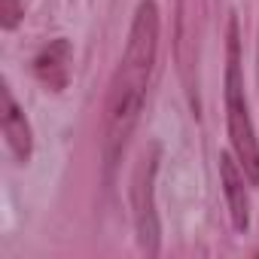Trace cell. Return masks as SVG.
<instances>
[{
  "mask_svg": "<svg viewBox=\"0 0 259 259\" xmlns=\"http://www.w3.org/2000/svg\"><path fill=\"white\" fill-rule=\"evenodd\" d=\"M159 7L156 0H141L132 28H128L125 52L113 70L110 89H107V104H104V132H101V156H104V174L110 177L119 156L128 147L135 125L144 113L147 101V85L156 67V52H159Z\"/></svg>",
  "mask_w": 259,
  "mask_h": 259,
  "instance_id": "obj_1",
  "label": "cell"
},
{
  "mask_svg": "<svg viewBox=\"0 0 259 259\" xmlns=\"http://www.w3.org/2000/svg\"><path fill=\"white\" fill-rule=\"evenodd\" d=\"M226 128H229V141L232 150L247 174V180L256 186L259 183V141H256V128L247 110V95H244V70H241V25L238 16H229L226 28Z\"/></svg>",
  "mask_w": 259,
  "mask_h": 259,
  "instance_id": "obj_2",
  "label": "cell"
},
{
  "mask_svg": "<svg viewBox=\"0 0 259 259\" xmlns=\"http://www.w3.org/2000/svg\"><path fill=\"white\" fill-rule=\"evenodd\" d=\"M159 162H162V147L150 144L132 174V217H135L138 244L147 256H159V250H162V223H159V210H156Z\"/></svg>",
  "mask_w": 259,
  "mask_h": 259,
  "instance_id": "obj_3",
  "label": "cell"
},
{
  "mask_svg": "<svg viewBox=\"0 0 259 259\" xmlns=\"http://www.w3.org/2000/svg\"><path fill=\"white\" fill-rule=\"evenodd\" d=\"M174 55L177 73L186 92L192 113L198 116V0H177V19H174Z\"/></svg>",
  "mask_w": 259,
  "mask_h": 259,
  "instance_id": "obj_4",
  "label": "cell"
},
{
  "mask_svg": "<svg viewBox=\"0 0 259 259\" xmlns=\"http://www.w3.org/2000/svg\"><path fill=\"white\" fill-rule=\"evenodd\" d=\"M0 125H4V138H7V147L16 156V162L28 165L34 156V132H31V122H28L25 110L19 107V101L13 98V89L7 82L0 85Z\"/></svg>",
  "mask_w": 259,
  "mask_h": 259,
  "instance_id": "obj_5",
  "label": "cell"
},
{
  "mask_svg": "<svg viewBox=\"0 0 259 259\" xmlns=\"http://www.w3.org/2000/svg\"><path fill=\"white\" fill-rule=\"evenodd\" d=\"M34 76L49 89V92H64L70 85V73H73V43L67 37H55L49 40L31 61Z\"/></svg>",
  "mask_w": 259,
  "mask_h": 259,
  "instance_id": "obj_6",
  "label": "cell"
},
{
  "mask_svg": "<svg viewBox=\"0 0 259 259\" xmlns=\"http://www.w3.org/2000/svg\"><path fill=\"white\" fill-rule=\"evenodd\" d=\"M220 186L229 204V217L235 232H247L250 229V198H247V174L238 162V156L232 153H220Z\"/></svg>",
  "mask_w": 259,
  "mask_h": 259,
  "instance_id": "obj_7",
  "label": "cell"
},
{
  "mask_svg": "<svg viewBox=\"0 0 259 259\" xmlns=\"http://www.w3.org/2000/svg\"><path fill=\"white\" fill-rule=\"evenodd\" d=\"M28 0H0V28L4 31H16L25 19Z\"/></svg>",
  "mask_w": 259,
  "mask_h": 259,
  "instance_id": "obj_8",
  "label": "cell"
},
{
  "mask_svg": "<svg viewBox=\"0 0 259 259\" xmlns=\"http://www.w3.org/2000/svg\"><path fill=\"white\" fill-rule=\"evenodd\" d=\"M256 256H259V250H256Z\"/></svg>",
  "mask_w": 259,
  "mask_h": 259,
  "instance_id": "obj_9",
  "label": "cell"
}]
</instances>
